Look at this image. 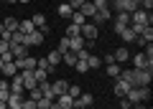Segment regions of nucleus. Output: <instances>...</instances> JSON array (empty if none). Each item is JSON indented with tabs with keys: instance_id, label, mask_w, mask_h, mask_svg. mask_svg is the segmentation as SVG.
I'll return each mask as SVG.
<instances>
[{
	"instance_id": "obj_1",
	"label": "nucleus",
	"mask_w": 153,
	"mask_h": 109,
	"mask_svg": "<svg viewBox=\"0 0 153 109\" xmlns=\"http://www.w3.org/2000/svg\"><path fill=\"white\" fill-rule=\"evenodd\" d=\"M125 97H128L130 104H140V102H146V99L151 97V86H133Z\"/></svg>"
},
{
	"instance_id": "obj_2",
	"label": "nucleus",
	"mask_w": 153,
	"mask_h": 109,
	"mask_svg": "<svg viewBox=\"0 0 153 109\" xmlns=\"http://www.w3.org/2000/svg\"><path fill=\"white\" fill-rule=\"evenodd\" d=\"M97 33H100V28L94 26V23H84V26H79V36H82L84 41H97Z\"/></svg>"
},
{
	"instance_id": "obj_3",
	"label": "nucleus",
	"mask_w": 153,
	"mask_h": 109,
	"mask_svg": "<svg viewBox=\"0 0 153 109\" xmlns=\"http://www.w3.org/2000/svg\"><path fill=\"white\" fill-rule=\"evenodd\" d=\"M13 64L18 66V71H33L38 66V59H33V56H21V59H16Z\"/></svg>"
},
{
	"instance_id": "obj_4",
	"label": "nucleus",
	"mask_w": 153,
	"mask_h": 109,
	"mask_svg": "<svg viewBox=\"0 0 153 109\" xmlns=\"http://www.w3.org/2000/svg\"><path fill=\"white\" fill-rule=\"evenodd\" d=\"M112 5H115V10H117V13H133V10L140 8L135 0H112Z\"/></svg>"
},
{
	"instance_id": "obj_5",
	"label": "nucleus",
	"mask_w": 153,
	"mask_h": 109,
	"mask_svg": "<svg viewBox=\"0 0 153 109\" xmlns=\"http://www.w3.org/2000/svg\"><path fill=\"white\" fill-rule=\"evenodd\" d=\"M130 59H133V69H153V59L146 53H135Z\"/></svg>"
},
{
	"instance_id": "obj_6",
	"label": "nucleus",
	"mask_w": 153,
	"mask_h": 109,
	"mask_svg": "<svg viewBox=\"0 0 153 109\" xmlns=\"http://www.w3.org/2000/svg\"><path fill=\"white\" fill-rule=\"evenodd\" d=\"M130 89H133V84H130V81H125V79H115V86H112L115 97H125Z\"/></svg>"
},
{
	"instance_id": "obj_7",
	"label": "nucleus",
	"mask_w": 153,
	"mask_h": 109,
	"mask_svg": "<svg viewBox=\"0 0 153 109\" xmlns=\"http://www.w3.org/2000/svg\"><path fill=\"white\" fill-rule=\"evenodd\" d=\"M44 41H46V33L38 31V28H36L33 33H28V36H26V46H41Z\"/></svg>"
},
{
	"instance_id": "obj_8",
	"label": "nucleus",
	"mask_w": 153,
	"mask_h": 109,
	"mask_svg": "<svg viewBox=\"0 0 153 109\" xmlns=\"http://www.w3.org/2000/svg\"><path fill=\"white\" fill-rule=\"evenodd\" d=\"M92 104H94V97L92 94H84V91L74 99V109H87V107H92Z\"/></svg>"
},
{
	"instance_id": "obj_9",
	"label": "nucleus",
	"mask_w": 153,
	"mask_h": 109,
	"mask_svg": "<svg viewBox=\"0 0 153 109\" xmlns=\"http://www.w3.org/2000/svg\"><path fill=\"white\" fill-rule=\"evenodd\" d=\"M112 59H115V64H128V61H130V51H128V46H120V48L115 51L112 53Z\"/></svg>"
},
{
	"instance_id": "obj_10",
	"label": "nucleus",
	"mask_w": 153,
	"mask_h": 109,
	"mask_svg": "<svg viewBox=\"0 0 153 109\" xmlns=\"http://www.w3.org/2000/svg\"><path fill=\"white\" fill-rule=\"evenodd\" d=\"M10 94H26V86H23V79H21V71L10 79Z\"/></svg>"
},
{
	"instance_id": "obj_11",
	"label": "nucleus",
	"mask_w": 153,
	"mask_h": 109,
	"mask_svg": "<svg viewBox=\"0 0 153 109\" xmlns=\"http://www.w3.org/2000/svg\"><path fill=\"white\" fill-rule=\"evenodd\" d=\"M8 51L13 53V61L21 59V56H28V46H23V43H10V46H8Z\"/></svg>"
},
{
	"instance_id": "obj_12",
	"label": "nucleus",
	"mask_w": 153,
	"mask_h": 109,
	"mask_svg": "<svg viewBox=\"0 0 153 109\" xmlns=\"http://www.w3.org/2000/svg\"><path fill=\"white\" fill-rule=\"evenodd\" d=\"M110 20V8H107V10H97V13H94V15H92V20H89V23H94V26H105V23H107Z\"/></svg>"
},
{
	"instance_id": "obj_13",
	"label": "nucleus",
	"mask_w": 153,
	"mask_h": 109,
	"mask_svg": "<svg viewBox=\"0 0 153 109\" xmlns=\"http://www.w3.org/2000/svg\"><path fill=\"white\" fill-rule=\"evenodd\" d=\"M82 48H87V41H84L82 36H76V38H69V51H71V53H79Z\"/></svg>"
},
{
	"instance_id": "obj_14",
	"label": "nucleus",
	"mask_w": 153,
	"mask_h": 109,
	"mask_svg": "<svg viewBox=\"0 0 153 109\" xmlns=\"http://www.w3.org/2000/svg\"><path fill=\"white\" fill-rule=\"evenodd\" d=\"M21 79H23V86H26V94L31 89H36V79H33V71H21Z\"/></svg>"
},
{
	"instance_id": "obj_15",
	"label": "nucleus",
	"mask_w": 153,
	"mask_h": 109,
	"mask_svg": "<svg viewBox=\"0 0 153 109\" xmlns=\"http://www.w3.org/2000/svg\"><path fill=\"white\" fill-rule=\"evenodd\" d=\"M117 36H120V38L125 41V43H133V41L138 38V36H135V31H133L130 26H125V28H120V31H117Z\"/></svg>"
},
{
	"instance_id": "obj_16",
	"label": "nucleus",
	"mask_w": 153,
	"mask_h": 109,
	"mask_svg": "<svg viewBox=\"0 0 153 109\" xmlns=\"http://www.w3.org/2000/svg\"><path fill=\"white\" fill-rule=\"evenodd\" d=\"M66 89H69V84H66L64 79H56V81L51 84V91H54V97H61V94H66Z\"/></svg>"
},
{
	"instance_id": "obj_17",
	"label": "nucleus",
	"mask_w": 153,
	"mask_h": 109,
	"mask_svg": "<svg viewBox=\"0 0 153 109\" xmlns=\"http://www.w3.org/2000/svg\"><path fill=\"white\" fill-rule=\"evenodd\" d=\"M23 99H26V94H10L5 104H8L10 109H21V107H23Z\"/></svg>"
},
{
	"instance_id": "obj_18",
	"label": "nucleus",
	"mask_w": 153,
	"mask_h": 109,
	"mask_svg": "<svg viewBox=\"0 0 153 109\" xmlns=\"http://www.w3.org/2000/svg\"><path fill=\"white\" fill-rule=\"evenodd\" d=\"M16 74H18V66L13 64V61H10V64H5L3 69H0V76H5V79H13Z\"/></svg>"
},
{
	"instance_id": "obj_19",
	"label": "nucleus",
	"mask_w": 153,
	"mask_h": 109,
	"mask_svg": "<svg viewBox=\"0 0 153 109\" xmlns=\"http://www.w3.org/2000/svg\"><path fill=\"white\" fill-rule=\"evenodd\" d=\"M31 20H33V26H36L38 31H44V33H49V26H46V15H41V13H36V15H33Z\"/></svg>"
},
{
	"instance_id": "obj_20",
	"label": "nucleus",
	"mask_w": 153,
	"mask_h": 109,
	"mask_svg": "<svg viewBox=\"0 0 153 109\" xmlns=\"http://www.w3.org/2000/svg\"><path fill=\"white\" fill-rule=\"evenodd\" d=\"M18 31L28 36V33H33V31H36V26H33V20H31V18H26V20H18Z\"/></svg>"
},
{
	"instance_id": "obj_21",
	"label": "nucleus",
	"mask_w": 153,
	"mask_h": 109,
	"mask_svg": "<svg viewBox=\"0 0 153 109\" xmlns=\"http://www.w3.org/2000/svg\"><path fill=\"white\" fill-rule=\"evenodd\" d=\"M56 102H59L61 109H74V99H71L69 94H61V97H56Z\"/></svg>"
},
{
	"instance_id": "obj_22",
	"label": "nucleus",
	"mask_w": 153,
	"mask_h": 109,
	"mask_svg": "<svg viewBox=\"0 0 153 109\" xmlns=\"http://www.w3.org/2000/svg\"><path fill=\"white\" fill-rule=\"evenodd\" d=\"M46 61H49V66H54V69H56V66H59L61 64V53H59V51H49V53H46Z\"/></svg>"
},
{
	"instance_id": "obj_23",
	"label": "nucleus",
	"mask_w": 153,
	"mask_h": 109,
	"mask_svg": "<svg viewBox=\"0 0 153 109\" xmlns=\"http://www.w3.org/2000/svg\"><path fill=\"white\" fill-rule=\"evenodd\" d=\"M79 13H82V15L87 18V20H92V15H94L97 10H94V5H92V3H82V8H79Z\"/></svg>"
},
{
	"instance_id": "obj_24",
	"label": "nucleus",
	"mask_w": 153,
	"mask_h": 109,
	"mask_svg": "<svg viewBox=\"0 0 153 109\" xmlns=\"http://www.w3.org/2000/svg\"><path fill=\"white\" fill-rule=\"evenodd\" d=\"M112 26H130V13H117Z\"/></svg>"
},
{
	"instance_id": "obj_25",
	"label": "nucleus",
	"mask_w": 153,
	"mask_h": 109,
	"mask_svg": "<svg viewBox=\"0 0 153 109\" xmlns=\"http://www.w3.org/2000/svg\"><path fill=\"white\" fill-rule=\"evenodd\" d=\"M38 91L44 94V97H49V99H56L54 91H51V84H49V81H38Z\"/></svg>"
},
{
	"instance_id": "obj_26",
	"label": "nucleus",
	"mask_w": 153,
	"mask_h": 109,
	"mask_svg": "<svg viewBox=\"0 0 153 109\" xmlns=\"http://www.w3.org/2000/svg\"><path fill=\"white\" fill-rule=\"evenodd\" d=\"M56 13H59L61 18H66V20H69V18H71V13H74V10H71V5H69V3H61V5L56 8Z\"/></svg>"
},
{
	"instance_id": "obj_27",
	"label": "nucleus",
	"mask_w": 153,
	"mask_h": 109,
	"mask_svg": "<svg viewBox=\"0 0 153 109\" xmlns=\"http://www.w3.org/2000/svg\"><path fill=\"white\" fill-rule=\"evenodd\" d=\"M87 66L89 69H100V66H102V59H100V56H94V53H87Z\"/></svg>"
},
{
	"instance_id": "obj_28",
	"label": "nucleus",
	"mask_w": 153,
	"mask_h": 109,
	"mask_svg": "<svg viewBox=\"0 0 153 109\" xmlns=\"http://www.w3.org/2000/svg\"><path fill=\"white\" fill-rule=\"evenodd\" d=\"M69 23H74V26H84V23H87V18H84L79 10H74V13H71V18H69Z\"/></svg>"
},
{
	"instance_id": "obj_29",
	"label": "nucleus",
	"mask_w": 153,
	"mask_h": 109,
	"mask_svg": "<svg viewBox=\"0 0 153 109\" xmlns=\"http://www.w3.org/2000/svg\"><path fill=\"white\" fill-rule=\"evenodd\" d=\"M3 26H5V31L16 33V31H18V18H10V15H8V18H5V23H3Z\"/></svg>"
},
{
	"instance_id": "obj_30",
	"label": "nucleus",
	"mask_w": 153,
	"mask_h": 109,
	"mask_svg": "<svg viewBox=\"0 0 153 109\" xmlns=\"http://www.w3.org/2000/svg\"><path fill=\"white\" fill-rule=\"evenodd\" d=\"M120 71H123V66H120V64H110V66H107V76L117 79V76H120Z\"/></svg>"
},
{
	"instance_id": "obj_31",
	"label": "nucleus",
	"mask_w": 153,
	"mask_h": 109,
	"mask_svg": "<svg viewBox=\"0 0 153 109\" xmlns=\"http://www.w3.org/2000/svg\"><path fill=\"white\" fill-rule=\"evenodd\" d=\"M61 61H64L66 66H74V64H76V53H71V51H66V53H61Z\"/></svg>"
},
{
	"instance_id": "obj_32",
	"label": "nucleus",
	"mask_w": 153,
	"mask_h": 109,
	"mask_svg": "<svg viewBox=\"0 0 153 109\" xmlns=\"http://www.w3.org/2000/svg\"><path fill=\"white\" fill-rule=\"evenodd\" d=\"M46 74H49L46 69H38V66H36V69H33V79H36V84L38 81H46Z\"/></svg>"
},
{
	"instance_id": "obj_33",
	"label": "nucleus",
	"mask_w": 153,
	"mask_h": 109,
	"mask_svg": "<svg viewBox=\"0 0 153 109\" xmlns=\"http://www.w3.org/2000/svg\"><path fill=\"white\" fill-rule=\"evenodd\" d=\"M76 36H79V26L69 23V26H66V38H76Z\"/></svg>"
},
{
	"instance_id": "obj_34",
	"label": "nucleus",
	"mask_w": 153,
	"mask_h": 109,
	"mask_svg": "<svg viewBox=\"0 0 153 109\" xmlns=\"http://www.w3.org/2000/svg\"><path fill=\"white\" fill-rule=\"evenodd\" d=\"M10 43H23V46H26V33L16 31V33H13V36H10Z\"/></svg>"
},
{
	"instance_id": "obj_35",
	"label": "nucleus",
	"mask_w": 153,
	"mask_h": 109,
	"mask_svg": "<svg viewBox=\"0 0 153 109\" xmlns=\"http://www.w3.org/2000/svg\"><path fill=\"white\" fill-rule=\"evenodd\" d=\"M74 69L79 71V74H87V69H89V66H87V61H84V59H76V64H74Z\"/></svg>"
},
{
	"instance_id": "obj_36",
	"label": "nucleus",
	"mask_w": 153,
	"mask_h": 109,
	"mask_svg": "<svg viewBox=\"0 0 153 109\" xmlns=\"http://www.w3.org/2000/svg\"><path fill=\"white\" fill-rule=\"evenodd\" d=\"M51 102H54V99H49V97H41V99L36 102V107H38V109H49V107H51Z\"/></svg>"
},
{
	"instance_id": "obj_37",
	"label": "nucleus",
	"mask_w": 153,
	"mask_h": 109,
	"mask_svg": "<svg viewBox=\"0 0 153 109\" xmlns=\"http://www.w3.org/2000/svg\"><path fill=\"white\" fill-rule=\"evenodd\" d=\"M56 51H59V53H66V51H69V38H66V36H64V38L59 41V46H56Z\"/></svg>"
},
{
	"instance_id": "obj_38",
	"label": "nucleus",
	"mask_w": 153,
	"mask_h": 109,
	"mask_svg": "<svg viewBox=\"0 0 153 109\" xmlns=\"http://www.w3.org/2000/svg\"><path fill=\"white\" fill-rule=\"evenodd\" d=\"M26 97H28V99H33V102H38V99L44 97V94L38 91V84H36V89H31V91H28V94H26Z\"/></svg>"
},
{
	"instance_id": "obj_39",
	"label": "nucleus",
	"mask_w": 153,
	"mask_h": 109,
	"mask_svg": "<svg viewBox=\"0 0 153 109\" xmlns=\"http://www.w3.org/2000/svg\"><path fill=\"white\" fill-rule=\"evenodd\" d=\"M92 5H94V10H107V0H92Z\"/></svg>"
},
{
	"instance_id": "obj_40",
	"label": "nucleus",
	"mask_w": 153,
	"mask_h": 109,
	"mask_svg": "<svg viewBox=\"0 0 153 109\" xmlns=\"http://www.w3.org/2000/svg\"><path fill=\"white\" fill-rule=\"evenodd\" d=\"M38 69H46L49 74H54V66H49V61H46V56H44V59H38Z\"/></svg>"
},
{
	"instance_id": "obj_41",
	"label": "nucleus",
	"mask_w": 153,
	"mask_h": 109,
	"mask_svg": "<svg viewBox=\"0 0 153 109\" xmlns=\"http://www.w3.org/2000/svg\"><path fill=\"white\" fill-rule=\"evenodd\" d=\"M21 109H38V107H36V102H33V99L26 97V99H23V107H21Z\"/></svg>"
},
{
	"instance_id": "obj_42",
	"label": "nucleus",
	"mask_w": 153,
	"mask_h": 109,
	"mask_svg": "<svg viewBox=\"0 0 153 109\" xmlns=\"http://www.w3.org/2000/svg\"><path fill=\"white\" fill-rule=\"evenodd\" d=\"M8 46H10V41L0 38V56H3V53H8Z\"/></svg>"
},
{
	"instance_id": "obj_43",
	"label": "nucleus",
	"mask_w": 153,
	"mask_h": 109,
	"mask_svg": "<svg viewBox=\"0 0 153 109\" xmlns=\"http://www.w3.org/2000/svg\"><path fill=\"white\" fill-rule=\"evenodd\" d=\"M120 109H133V104L128 102V97H120Z\"/></svg>"
},
{
	"instance_id": "obj_44",
	"label": "nucleus",
	"mask_w": 153,
	"mask_h": 109,
	"mask_svg": "<svg viewBox=\"0 0 153 109\" xmlns=\"http://www.w3.org/2000/svg\"><path fill=\"white\" fill-rule=\"evenodd\" d=\"M82 3H84V0H69V5H71V10H79V8H82Z\"/></svg>"
},
{
	"instance_id": "obj_45",
	"label": "nucleus",
	"mask_w": 153,
	"mask_h": 109,
	"mask_svg": "<svg viewBox=\"0 0 153 109\" xmlns=\"http://www.w3.org/2000/svg\"><path fill=\"white\" fill-rule=\"evenodd\" d=\"M133 109H151V107H146V104L140 102V104H133Z\"/></svg>"
},
{
	"instance_id": "obj_46",
	"label": "nucleus",
	"mask_w": 153,
	"mask_h": 109,
	"mask_svg": "<svg viewBox=\"0 0 153 109\" xmlns=\"http://www.w3.org/2000/svg\"><path fill=\"white\" fill-rule=\"evenodd\" d=\"M49 109H61V107H59V102H56V99H54V102H51V107H49Z\"/></svg>"
},
{
	"instance_id": "obj_47",
	"label": "nucleus",
	"mask_w": 153,
	"mask_h": 109,
	"mask_svg": "<svg viewBox=\"0 0 153 109\" xmlns=\"http://www.w3.org/2000/svg\"><path fill=\"white\" fill-rule=\"evenodd\" d=\"M3 33H5V26H3V23H0V38H3Z\"/></svg>"
},
{
	"instance_id": "obj_48",
	"label": "nucleus",
	"mask_w": 153,
	"mask_h": 109,
	"mask_svg": "<svg viewBox=\"0 0 153 109\" xmlns=\"http://www.w3.org/2000/svg\"><path fill=\"white\" fill-rule=\"evenodd\" d=\"M3 66H5V59H3V56H0V69H3Z\"/></svg>"
},
{
	"instance_id": "obj_49",
	"label": "nucleus",
	"mask_w": 153,
	"mask_h": 109,
	"mask_svg": "<svg viewBox=\"0 0 153 109\" xmlns=\"http://www.w3.org/2000/svg\"><path fill=\"white\" fill-rule=\"evenodd\" d=\"M5 107H8V104H5V102H0V109H5Z\"/></svg>"
},
{
	"instance_id": "obj_50",
	"label": "nucleus",
	"mask_w": 153,
	"mask_h": 109,
	"mask_svg": "<svg viewBox=\"0 0 153 109\" xmlns=\"http://www.w3.org/2000/svg\"><path fill=\"white\" fill-rule=\"evenodd\" d=\"M16 3H31V0H16Z\"/></svg>"
},
{
	"instance_id": "obj_51",
	"label": "nucleus",
	"mask_w": 153,
	"mask_h": 109,
	"mask_svg": "<svg viewBox=\"0 0 153 109\" xmlns=\"http://www.w3.org/2000/svg\"><path fill=\"white\" fill-rule=\"evenodd\" d=\"M3 3H16V0H3Z\"/></svg>"
},
{
	"instance_id": "obj_52",
	"label": "nucleus",
	"mask_w": 153,
	"mask_h": 109,
	"mask_svg": "<svg viewBox=\"0 0 153 109\" xmlns=\"http://www.w3.org/2000/svg\"><path fill=\"white\" fill-rule=\"evenodd\" d=\"M84 3H92V0H84Z\"/></svg>"
},
{
	"instance_id": "obj_53",
	"label": "nucleus",
	"mask_w": 153,
	"mask_h": 109,
	"mask_svg": "<svg viewBox=\"0 0 153 109\" xmlns=\"http://www.w3.org/2000/svg\"><path fill=\"white\" fill-rule=\"evenodd\" d=\"M5 109H10V107H5Z\"/></svg>"
}]
</instances>
